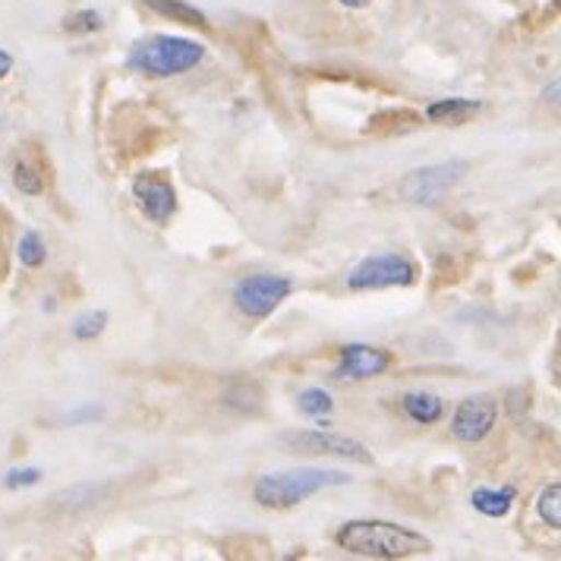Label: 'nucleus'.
<instances>
[{
  "instance_id": "1",
  "label": "nucleus",
  "mask_w": 561,
  "mask_h": 561,
  "mask_svg": "<svg viewBox=\"0 0 561 561\" xmlns=\"http://www.w3.org/2000/svg\"><path fill=\"white\" fill-rule=\"evenodd\" d=\"M334 546L376 561L420 559L433 552V539L394 520H347L334 530Z\"/></svg>"
},
{
  "instance_id": "2",
  "label": "nucleus",
  "mask_w": 561,
  "mask_h": 561,
  "mask_svg": "<svg viewBox=\"0 0 561 561\" xmlns=\"http://www.w3.org/2000/svg\"><path fill=\"white\" fill-rule=\"evenodd\" d=\"M351 483L344 470H322V467H297L280 473H262L253 483V502L265 511H290L304 505L307 499Z\"/></svg>"
},
{
  "instance_id": "3",
  "label": "nucleus",
  "mask_w": 561,
  "mask_h": 561,
  "mask_svg": "<svg viewBox=\"0 0 561 561\" xmlns=\"http://www.w3.org/2000/svg\"><path fill=\"white\" fill-rule=\"evenodd\" d=\"M205 45L183 35H149L127 54V67L139 77L171 79L196 70L205 60Z\"/></svg>"
},
{
  "instance_id": "4",
  "label": "nucleus",
  "mask_w": 561,
  "mask_h": 561,
  "mask_svg": "<svg viewBox=\"0 0 561 561\" xmlns=\"http://www.w3.org/2000/svg\"><path fill=\"white\" fill-rule=\"evenodd\" d=\"M420 278L416 262L404 253L366 255L347 272V290L369 294V290H391V287H413Z\"/></svg>"
},
{
  "instance_id": "5",
  "label": "nucleus",
  "mask_w": 561,
  "mask_h": 561,
  "mask_svg": "<svg viewBox=\"0 0 561 561\" xmlns=\"http://www.w3.org/2000/svg\"><path fill=\"white\" fill-rule=\"evenodd\" d=\"M470 164L463 158H451V161H438V164H426L416 168L404 178L398 180V196L408 205H435L442 203L460 180L467 178Z\"/></svg>"
},
{
  "instance_id": "6",
  "label": "nucleus",
  "mask_w": 561,
  "mask_h": 561,
  "mask_svg": "<svg viewBox=\"0 0 561 561\" xmlns=\"http://www.w3.org/2000/svg\"><path fill=\"white\" fill-rule=\"evenodd\" d=\"M290 294H294V280L287 278V275H268V272H262V275H247V278L237 280L230 300H233L237 312H243L247 319L262 322L284 300H290Z\"/></svg>"
},
{
  "instance_id": "7",
  "label": "nucleus",
  "mask_w": 561,
  "mask_h": 561,
  "mask_svg": "<svg viewBox=\"0 0 561 561\" xmlns=\"http://www.w3.org/2000/svg\"><path fill=\"white\" fill-rule=\"evenodd\" d=\"M280 442L297 451V455H309V458H341L354 460V463H373V451L351 438V435L329 433V430H294V433H280Z\"/></svg>"
},
{
  "instance_id": "8",
  "label": "nucleus",
  "mask_w": 561,
  "mask_h": 561,
  "mask_svg": "<svg viewBox=\"0 0 561 561\" xmlns=\"http://www.w3.org/2000/svg\"><path fill=\"white\" fill-rule=\"evenodd\" d=\"M394 366V354L379 344H363L351 341L337 351V366L332 369L334 382H369L382 379L385 373Z\"/></svg>"
},
{
  "instance_id": "9",
  "label": "nucleus",
  "mask_w": 561,
  "mask_h": 561,
  "mask_svg": "<svg viewBox=\"0 0 561 561\" xmlns=\"http://www.w3.org/2000/svg\"><path fill=\"white\" fill-rule=\"evenodd\" d=\"M499 423V401L492 394H467L451 413V438L460 445H477L492 435Z\"/></svg>"
},
{
  "instance_id": "10",
  "label": "nucleus",
  "mask_w": 561,
  "mask_h": 561,
  "mask_svg": "<svg viewBox=\"0 0 561 561\" xmlns=\"http://www.w3.org/2000/svg\"><path fill=\"white\" fill-rule=\"evenodd\" d=\"M133 199L139 205V211L158 228H168L171 218L178 215V186H174V180L164 178L161 171L136 174V180H133Z\"/></svg>"
},
{
  "instance_id": "11",
  "label": "nucleus",
  "mask_w": 561,
  "mask_h": 561,
  "mask_svg": "<svg viewBox=\"0 0 561 561\" xmlns=\"http://www.w3.org/2000/svg\"><path fill=\"white\" fill-rule=\"evenodd\" d=\"M480 111H483V102H473V99H435V102L426 104L423 114L435 127H463Z\"/></svg>"
},
{
  "instance_id": "12",
  "label": "nucleus",
  "mask_w": 561,
  "mask_h": 561,
  "mask_svg": "<svg viewBox=\"0 0 561 561\" xmlns=\"http://www.w3.org/2000/svg\"><path fill=\"white\" fill-rule=\"evenodd\" d=\"M401 410L413 426H435L445 416V401L433 391H408L401 398Z\"/></svg>"
},
{
  "instance_id": "13",
  "label": "nucleus",
  "mask_w": 561,
  "mask_h": 561,
  "mask_svg": "<svg viewBox=\"0 0 561 561\" xmlns=\"http://www.w3.org/2000/svg\"><path fill=\"white\" fill-rule=\"evenodd\" d=\"M514 502H517V489L514 485H499V489L483 485V489H473L470 492V505L480 511L483 517H492V520L508 517Z\"/></svg>"
},
{
  "instance_id": "14",
  "label": "nucleus",
  "mask_w": 561,
  "mask_h": 561,
  "mask_svg": "<svg viewBox=\"0 0 561 561\" xmlns=\"http://www.w3.org/2000/svg\"><path fill=\"white\" fill-rule=\"evenodd\" d=\"M152 13H158L161 20H171L178 26H190V28H211L208 16L196 3L190 0H142Z\"/></svg>"
},
{
  "instance_id": "15",
  "label": "nucleus",
  "mask_w": 561,
  "mask_h": 561,
  "mask_svg": "<svg viewBox=\"0 0 561 561\" xmlns=\"http://www.w3.org/2000/svg\"><path fill=\"white\" fill-rule=\"evenodd\" d=\"M221 404L233 410V413H240V416H255V413H262L265 394H262V388L255 382H233L221 394Z\"/></svg>"
},
{
  "instance_id": "16",
  "label": "nucleus",
  "mask_w": 561,
  "mask_h": 561,
  "mask_svg": "<svg viewBox=\"0 0 561 561\" xmlns=\"http://www.w3.org/2000/svg\"><path fill=\"white\" fill-rule=\"evenodd\" d=\"M104 492H107L104 485L79 483V485H70V489H64V492H57L51 502H54V508H67V511L92 508V505H99V502H102Z\"/></svg>"
},
{
  "instance_id": "17",
  "label": "nucleus",
  "mask_w": 561,
  "mask_h": 561,
  "mask_svg": "<svg viewBox=\"0 0 561 561\" xmlns=\"http://www.w3.org/2000/svg\"><path fill=\"white\" fill-rule=\"evenodd\" d=\"M16 259H20V265L28 268V272H38V268H45V262H48V247H45V237L38 233V230H26L23 237H20V243H16Z\"/></svg>"
},
{
  "instance_id": "18",
  "label": "nucleus",
  "mask_w": 561,
  "mask_h": 561,
  "mask_svg": "<svg viewBox=\"0 0 561 561\" xmlns=\"http://www.w3.org/2000/svg\"><path fill=\"white\" fill-rule=\"evenodd\" d=\"M107 322H111V316L104 309H89V312H82L77 322L70 325V334L77 341H82V344H89V341H99L102 337Z\"/></svg>"
},
{
  "instance_id": "19",
  "label": "nucleus",
  "mask_w": 561,
  "mask_h": 561,
  "mask_svg": "<svg viewBox=\"0 0 561 561\" xmlns=\"http://www.w3.org/2000/svg\"><path fill=\"white\" fill-rule=\"evenodd\" d=\"M297 408L304 416H312V420H325L334 413V398L325 391V388H307L300 391L297 398Z\"/></svg>"
},
{
  "instance_id": "20",
  "label": "nucleus",
  "mask_w": 561,
  "mask_h": 561,
  "mask_svg": "<svg viewBox=\"0 0 561 561\" xmlns=\"http://www.w3.org/2000/svg\"><path fill=\"white\" fill-rule=\"evenodd\" d=\"M536 514L539 520L549 527V530H559L561 527V483H549L539 492V502H536Z\"/></svg>"
},
{
  "instance_id": "21",
  "label": "nucleus",
  "mask_w": 561,
  "mask_h": 561,
  "mask_svg": "<svg viewBox=\"0 0 561 561\" xmlns=\"http://www.w3.org/2000/svg\"><path fill=\"white\" fill-rule=\"evenodd\" d=\"M13 186L28 196V199H35V196H42L45 193V180L38 174V168H32L28 161H16L13 164Z\"/></svg>"
},
{
  "instance_id": "22",
  "label": "nucleus",
  "mask_w": 561,
  "mask_h": 561,
  "mask_svg": "<svg viewBox=\"0 0 561 561\" xmlns=\"http://www.w3.org/2000/svg\"><path fill=\"white\" fill-rule=\"evenodd\" d=\"M60 28L70 32V35H95V32H102L104 28V20L99 10H77V13L64 16Z\"/></svg>"
},
{
  "instance_id": "23",
  "label": "nucleus",
  "mask_w": 561,
  "mask_h": 561,
  "mask_svg": "<svg viewBox=\"0 0 561 561\" xmlns=\"http://www.w3.org/2000/svg\"><path fill=\"white\" fill-rule=\"evenodd\" d=\"M42 470L38 467H16V470H10L7 477H3V485L7 489H28V485H38L42 483Z\"/></svg>"
},
{
  "instance_id": "24",
  "label": "nucleus",
  "mask_w": 561,
  "mask_h": 561,
  "mask_svg": "<svg viewBox=\"0 0 561 561\" xmlns=\"http://www.w3.org/2000/svg\"><path fill=\"white\" fill-rule=\"evenodd\" d=\"M104 408L102 404H82L73 413H67V423L70 426H82V423H95V420H102Z\"/></svg>"
},
{
  "instance_id": "25",
  "label": "nucleus",
  "mask_w": 561,
  "mask_h": 561,
  "mask_svg": "<svg viewBox=\"0 0 561 561\" xmlns=\"http://www.w3.org/2000/svg\"><path fill=\"white\" fill-rule=\"evenodd\" d=\"M13 64H16V60H13V54L0 48V82H3V79L13 73Z\"/></svg>"
},
{
  "instance_id": "26",
  "label": "nucleus",
  "mask_w": 561,
  "mask_h": 561,
  "mask_svg": "<svg viewBox=\"0 0 561 561\" xmlns=\"http://www.w3.org/2000/svg\"><path fill=\"white\" fill-rule=\"evenodd\" d=\"M337 3H341V7H347V10H366L373 0H337Z\"/></svg>"
}]
</instances>
